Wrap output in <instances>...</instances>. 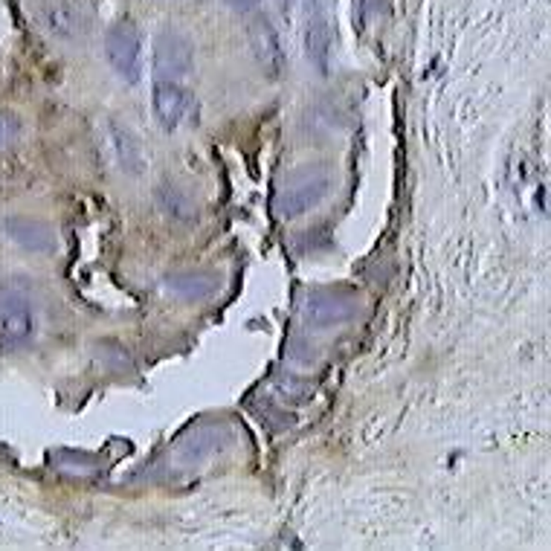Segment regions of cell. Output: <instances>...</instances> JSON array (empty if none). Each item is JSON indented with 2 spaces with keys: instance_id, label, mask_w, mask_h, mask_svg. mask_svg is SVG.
Returning a JSON list of instances; mask_svg holds the SVG:
<instances>
[{
  "instance_id": "1",
  "label": "cell",
  "mask_w": 551,
  "mask_h": 551,
  "mask_svg": "<svg viewBox=\"0 0 551 551\" xmlns=\"http://www.w3.org/2000/svg\"><path fill=\"white\" fill-rule=\"evenodd\" d=\"M334 189V174L326 163H305L285 174L273 195V212L279 218H302L317 209Z\"/></svg>"
},
{
  "instance_id": "2",
  "label": "cell",
  "mask_w": 551,
  "mask_h": 551,
  "mask_svg": "<svg viewBox=\"0 0 551 551\" xmlns=\"http://www.w3.org/2000/svg\"><path fill=\"white\" fill-rule=\"evenodd\" d=\"M302 319L308 322L311 328H340V326H348V322H354L363 311V299L352 290H308L302 297Z\"/></svg>"
},
{
  "instance_id": "3",
  "label": "cell",
  "mask_w": 551,
  "mask_h": 551,
  "mask_svg": "<svg viewBox=\"0 0 551 551\" xmlns=\"http://www.w3.org/2000/svg\"><path fill=\"white\" fill-rule=\"evenodd\" d=\"M105 59L125 82H140L142 73V38L131 21H119L105 32Z\"/></svg>"
},
{
  "instance_id": "4",
  "label": "cell",
  "mask_w": 551,
  "mask_h": 551,
  "mask_svg": "<svg viewBox=\"0 0 551 551\" xmlns=\"http://www.w3.org/2000/svg\"><path fill=\"white\" fill-rule=\"evenodd\" d=\"M154 78L157 82H180L195 67V47L178 30H163L154 41Z\"/></svg>"
},
{
  "instance_id": "5",
  "label": "cell",
  "mask_w": 551,
  "mask_h": 551,
  "mask_svg": "<svg viewBox=\"0 0 551 551\" xmlns=\"http://www.w3.org/2000/svg\"><path fill=\"white\" fill-rule=\"evenodd\" d=\"M305 59L319 76H328L331 67V12L328 0H308L305 9Z\"/></svg>"
},
{
  "instance_id": "6",
  "label": "cell",
  "mask_w": 551,
  "mask_h": 551,
  "mask_svg": "<svg viewBox=\"0 0 551 551\" xmlns=\"http://www.w3.org/2000/svg\"><path fill=\"white\" fill-rule=\"evenodd\" d=\"M35 331V311L26 293L18 288H0V337L6 343H23Z\"/></svg>"
},
{
  "instance_id": "7",
  "label": "cell",
  "mask_w": 551,
  "mask_h": 551,
  "mask_svg": "<svg viewBox=\"0 0 551 551\" xmlns=\"http://www.w3.org/2000/svg\"><path fill=\"white\" fill-rule=\"evenodd\" d=\"M250 47H253L255 61H259V67L267 73V78H279L285 73L288 59H285V50H281V38L267 15H259L250 23Z\"/></svg>"
},
{
  "instance_id": "8",
  "label": "cell",
  "mask_w": 551,
  "mask_h": 551,
  "mask_svg": "<svg viewBox=\"0 0 551 551\" xmlns=\"http://www.w3.org/2000/svg\"><path fill=\"white\" fill-rule=\"evenodd\" d=\"M192 93L186 90L180 82H157L154 85V96H152V107L157 123L163 125L166 131L180 128L186 119L192 116Z\"/></svg>"
},
{
  "instance_id": "9",
  "label": "cell",
  "mask_w": 551,
  "mask_h": 551,
  "mask_svg": "<svg viewBox=\"0 0 551 551\" xmlns=\"http://www.w3.org/2000/svg\"><path fill=\"white\" fill-rule=\"evenodd\" d=\"M169 297L180 299V302H204L209 297H215L221 288V276L209 273V271H178L169 273L160 281Z\"/></svg>"
},
{
  "instance_id": "10",
  "label": "cell",
  "mask_w": 551,
  "mask_h": 551,
  "mask_svg": "<svg viewBox=\"0 0 551 551\" xmlns=\"http://www.w3.org/2000/svg\"><path fill=\"white\" fill-rule=\"evenodd\" d=\"M4 233L15 241V244H21L23 250H30V253H47V250H52V244H56L52 230L38 218H21V215H15V218H6L4 221Z\"/></svg>"
},
{
  "instance_id": "11",
  "label": "cell",
  "mask_w": 551,
  "mask_h": 551,
  "mask_svg": "<svg viewBox=\"0 0 551 551\" xmlns=\"http://www.w3.org/2000/svg\"><path fill=\"white\" fill-rule=\"evenodd\" d=\"M111 133H114V149H116L119 169L128 171V174H140L145 166V157H142V145L137 142V137L123 125H111Z\"/></svg>"
},
{
  "instance_id": "12",
  "label": "cell",
  "mask_w": 551,
  "mask_h": 551,
  "mask_svg": "<svg viewBox=\"0 0 551 551\" xmlns=\"http://www.w3.org/2000/svg\"><path fill=\"white\" fill-rule=\"evenodd\" d=\"M157 204H160V209L169 215V218H178V221L195 218L192 197L186 195V189H178V186H160V189H157Z\"/></svg>"
},
{
  "instance_id": "13",
  "label": "cell",
  "mask_w": 551,
  "mask_h": 551,
  "mask_svg": "<svg viewBox=\"0 0 551 551\" xmlns=\"http://www.w3.org/2000/svg\"><path fill=\"white\" fill-rule=\"evenodd\" d=\"M215 441H218V429H195L189 441H183V445L178 447V462L180 464H189V462H197L204 459L207 453L215 450Z\"/></svg>"
},
{
  "instance_id": "14",
  "label": "cell",
  "mask_w": 551,
  "mask_h": 551,
  "mask_svg": "<svg viewBox=\"0 0 551 551\" xmlns=\"http://www.w3.org/2000/svg\"><path fill=\"white\" fill-rule=\"evenodd\" d=\"M21 137V123L18 116L0 111V149H9L12 142Z\"/></svg>"
},
{
  "instance_id": "15",
  "label": "cell",
  "mask_w": 551,
  "mask_h": 551,
  "mask_svg": "<svg viewBox=\"0 0 551 551\" xmlns=\"http://www.w3.org/2000/svg\"><path fill=\"white\" fill-rule=\"evenodd\" d=\"M378 0H357V18H360V26H369L372 18L378 15Z\"/></svg>"
},
{
  "instance_id": "16",
  "label": "cell",
  "mask_w": 551,
  "mask_h": 551,
  "mask_svg": "<svg viewBox=\"0 0 551 551\" xmlns=\"http://www.w3.org/2000/svg\"><path fill=\"white\" fill-rule=\"evenodd\" d=\"M226 6H230L233 12H238V15H250V12H255L262 6V0H224Z\"/></svg>"
},
{
  "instance_id": "17",
  "label": "cell",
  "mask_w": 551,
  "mask_h": 551,
  "mask_svg": "<svg viewBox=\"0 0 551 551\" xmlns=\"http://www.w3.org/2000/svg\"><path fill=\"white\" fill-rule=\"evenodd\" d=\"M297 4H299V0H279V9H281V12H290Z\"/></svg>"
}]
</instances>
